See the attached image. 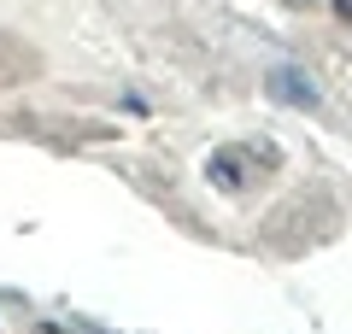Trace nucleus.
<instances>
[{
	"label": "nucleus",
	"instance_id": "f257e3e1",
	"mask_svg": "<svg viewBox=\"0 0 352 334\" xmlns=\"http://www.w3.org/2000/svg\"><path fill=\"white\" fill-rule=\"evenodd\" d=\"M270 94H276V100H288V106H305V111H317V106H323V94H317V88L305 82L300 71H288V65H276V71H270Z\"/></svg>",
	"mask_w": 352,
	"mask_h": 334
},
{
	"label": "nucleus",
	"instance_id": "f03ea898",
	"mask_svg": "<svg viewBox=\"0 0 352 334\" xmlns=\"http://www.w3.org/2000/svg\"><path fill=\"white\" fill-rule=\"evenodd\" d=\"M212 182L223 188V194H241V170H235V164L223 159V153H217V159H212Z\"/></svg>",
	"mask_w": 352,
	"mask_h": 334
}]
</instances>
